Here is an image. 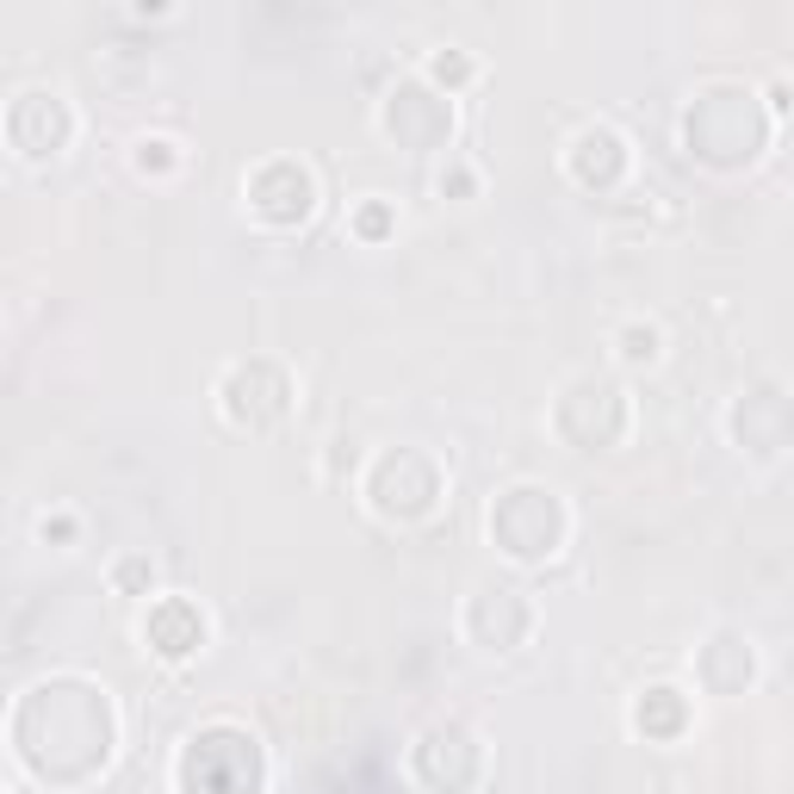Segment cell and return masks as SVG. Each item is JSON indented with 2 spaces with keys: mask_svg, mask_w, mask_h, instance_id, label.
Wrapping results in <instances>:
<instances>
[{
  "mask_svg": "<svg viewBox=\"0 0 794 794\" xmlns=\"http://www.w3.org/2000/svg\"><path fill=\"white\" fill-rule=\"evenodd\" d=\"M633 726L639 732H646V726H652V732L677 726V689H646V701L633 708Z\"/></svg>",
  "mask_w": 794,
  "mask_h": 794,
  "instance_id": "277c9868",
  "label": "cell"
},
{
  "mask_svg": "<svg viewBox=\"0 0 794 794\" xmlns=\"http://www.w3.org/2000/svg\"><path fill=\"white\" fill-rule=\"evenodd\" d=\"M249 205L267 224H298L311 212V174L298 168V162H267L249 181Z\"/></svg>",
  "mask_w": 794,
  "mask_h": 794,
  "instance_id": "6da1fadb",
  "label": "cell"
},
{
  "mask_svg": "<svg viewBox=\"0 0 794 794\" xmlns=\"http://www.w3.org/2000/svg\"><path fill=\"white\" fill-rule=\"evenodd\" d=\"M621 342H627V348H621L627 360H652V354H658V329H627Z\"/></svg>",
  "mask_w": 794,
  "mask_h": 794,
  "instance_id": "5b68a950",
  "label": "cell"
},
{
  "mask_svg": "<svg viewBox=\"0 0 794 794\" xmlns=\"http://www.w3.org/2000/svg\"><path fill=\"white\" fill-rule=\"evenodd\" d=\"M429 75H435V81H466L472 63H466V56H435V63H429Z\"/></svg>",
  "mask_w": 794,
  "mask_h": 794,
  "instance_id": "8992f818",
  "label": "cell"
},
{
  "mask_svg": "<svg viewBox=\"0 0 794 794\" xmlns=\"http://www.w3.org/2000/svg\"><path fill=\"white\" fill-rule=\"evenodd\" d=\"M385 131L416 143V149H435V143H447L453 112H447V100H435L429 87H404V94H391V106H385Z\"/></svg>",
  "mask_w": 794,
  "mask_h": 794,
  "instance_id": "7a4b0ae2",
  "label": "cell"
},
{
  "mask_svg": "<svg viewBox=\"0 0 794 794\" xmlns=\"http://www.w3.org/2000/svg\"><path fill=\"white\" fill-rule=\"evenodd\" d=\"M143 639H149L162 658H187L193 646L205 639V621H199V608L193 602H162L156 615L143 621Z\"/></svg>",
  "mask_w": 794,
  "mask_h": 794,
  "instance_id": "3957f363",
  "label": "cell"
}]
</instances>
